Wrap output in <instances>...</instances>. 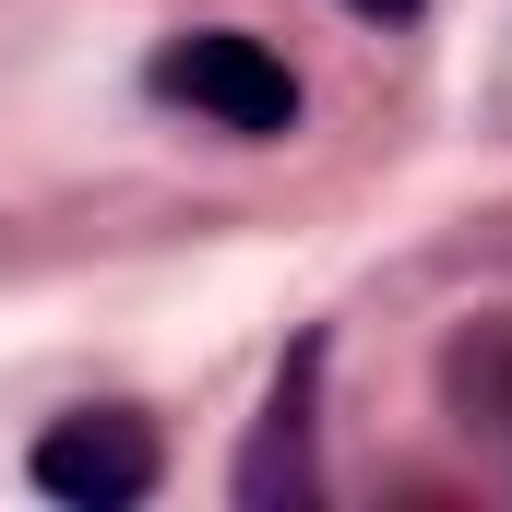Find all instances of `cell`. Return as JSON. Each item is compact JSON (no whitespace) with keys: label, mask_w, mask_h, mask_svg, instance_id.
<instances>
[{"label":"cell","mask_w":512,"mask_h":512,"mask_svg":"<svg viewBox=\"0 0 512 512\" xmlns=\"http://www.w3.org/2000/svg\"><path fill=\"white\" fill-rule=\"evenodd\" d=\"M155 477H167V453H155V429H143L131 405L60 417V429L36 441V489L60 512H131V501H155Z\"/></svg>","instance_id":"obj_2"},{"label":"cell","mask_w":512,"mask_h":512,"mask_svg":"<svg viewBox=\"0 0 512 512\" xmlns=\"http://www.w3.org/2000/svg\"><path fill=\"white\" fill-rule=\"evenodd\" d=\"M310 393H322V334L274 370V393H262V429H251V453H239V501L251 512H298V501H322V465H310Z\"/></svg>","instance_id":"obj_3"},{"label":"cell","mask_w":512,"mask_h":512,"mask_svg":"<svg viewBox=\"0 0 512 512\" xmlns=\"http://www.w3.org/2000/svg\"><path fill=\"white\" fill-rule=\"evenodd\" d=\"M346 12H370V24H417L429 0H346Z\"/></svg>","instance_id":"obj_4"},{"label":"cell","mask_w":512,"mask_h":512,"mask_svg":"<svg viewBox=\"0 0 512 512\" xmlns=\"http://www.w3.org/2000/svg\"><path fill=\"white\" fill-rule=\"evenodd\" d=\"M155 96L167 108H191V120L239 131V143H274V131H298V72L239 36V24H203V36H167L155 48Z\"/></svg>","instance_id":"obj_1"}]
</instances>
